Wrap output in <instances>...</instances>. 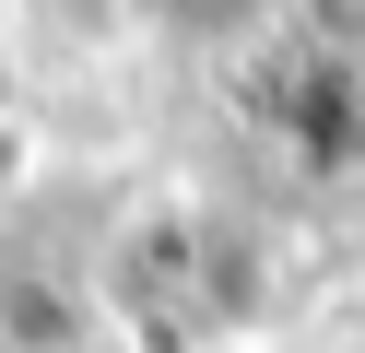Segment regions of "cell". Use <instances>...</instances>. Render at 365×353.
<instances>
[{"mask_svg":"<svg viewBox=\"0 0 365 353\" xmlns=\"http://www.w3.org/2000/svg\"><path fill=\"white\" fill-rule=\"evenodd\" d=\"M259 130L283 141L307 177H341V165L365 153V71L294 36L283 59H259Z\"/></svg>","mask_w":365,"mask_h":353,"instance_id":"cell-1","label":"cell"},{"mask_svg":"<svg viewBox=\"0 0 365 353\" xmlns=\"http://www.w3.org/2000/svg\"><path fill=\"white\" fill-rule=\"evenodd\" d=\"M271 12H294V0H142V24L177 47H259Z\"/></svg>","mask_w":365,"mask_h":353,"instance_id":"cell-2","label":"cell"},{"mask_svg":"<svg viewBox=\"0 0 365 353\" xmlns=\"http://www.w3.org/2000/svg\"><path fill=\"white\" fill-rule=\"evenodd\" d=\"M294 36H307V47H330V59H354V71H365V0H294Z\"/></svg>","mask_w":365,"mask_h":353,"instance_id":"cell-3","label":"cell"}]
</instances>
